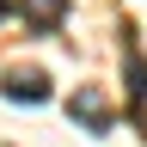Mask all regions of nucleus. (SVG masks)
<instances>
[{
  "mask_svg": "<svg viewBox=\"0 0 147 147\" xmlns=\"http://www.w3.org/2000/svg\"><path fill=\"white\" fill-rule=\"evenodd\" d=\"M0 92H6L12 104H43V98H49V74H43V67H6Z\"/></svg>",
  "mask_w": 147,
  "mask_h": 147,
  "instance_id": "obj_2",
  "label": "nucleus"
},
{
  "mask_svg": "<svg viewBox=\"0 0 147 147\" xmlns=\"http://www.w3.org/2000/svg\"><path fill=\"white\" fill-rule=\"evenodd\" d=\"M129 98H135V104H147V61H141L135 49H129Z\"/></svg>",
  "mask_w": 147,
  "mask_h": 147,
  "instance_id": "obj_4",
  "label": "nucleus"
},
{
  "mask_svg": "<svg viewBox=\"0 0 147 147\" xmlns=\"http://www.w3.org/2000/svg\"><path fill=\"white\" fill-rule=\"evenodd\" d=\"M18 18H25L31 31H55L67 18V0H18Z\"/></svg>",
  "mask_w": 147,
  "mask_h": 147,
  "instance_id": "obj_3",
  "label": "nucleus"
},
{
  "mask_svg": "<svg viewBox=\"0 0 147 147\" xmlns=\"http://www.w3.org/2000/svg\"><path fill=\"white\" fill-rule=\"evenodd\" d=\"M67 117L86 129V135H110V104H104V92L98 86H74V98H67Z\"/></svg>",
  "mask_w": 147,
  "mask_h": 147,
  "instance_id": "obj_1",
  "label": "nucleus"
},
{
  "mask_svg": "<svg viewBox=\"0 0 147 147\" xmlns=\"http://www.w3.org/2000/svg\"><path fill=\"white\" fill-rule=\"evenodd\" d=\"M0 18H6V0H0Z\"/></svg>",
  "mask_w": 147,
  "mask_h": 147,
  "instance_id": "obj_5",
  "label": "nucleus"
}]
</instances>
